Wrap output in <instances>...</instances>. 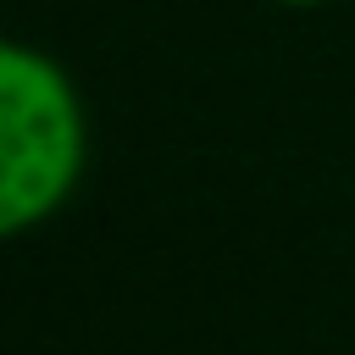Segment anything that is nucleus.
Returning <instances> with one entry per match:
<instances>
[{"label": "nucleus", "instance_id": "f257e3e1", "mask_svg": "<svg viewBox=\"0 0 355 355\" xmlns=\"http://www.w3.org/2000/svg\"><path fill=\"white\" fill-rule=\"evenodd\" d=\"M83 105L72 78L33 44L0 39V239L61 211L83 172Z\"/></svg>", "mask_w": 355, "mask_h": 355}, {"label": "nucleus", "instance_id": "f03ea898", "mask_svg": "<svg viewBox=\"0 0 355 355\" xmlns=\"http://www.w3.org/2000/svg\"><path fill=\"white\" fill-rule=\"evenodd\" d=\"M277 6H316V0H277Z\"/></svg>", "mask_w": 355, "mask_h": 355}]
</instances>
